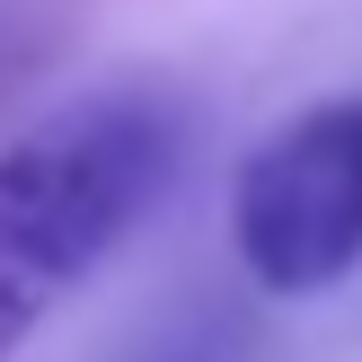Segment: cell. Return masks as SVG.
Wrapping results in <instances>:
<instances>
[{"instance_id":"obj_2","label":"cell","mask_w":362,"mask_h":362,"mask_svg":"<svg viewBox=\"0 0 362 362\" xmlns=\"http://www.w3.org/2000/svg\"><path fill=\"white\" fill-rule=\"evenodd\" d=\"M230 239L265 292L300 300L362 265V98L310 106L230 186Z\"/></svg>"},{"instance_id":"obj_1","label":"cell","mask_w":362,"mask_h":362,"mask_svg":"<svg viewBox=\"0 0 362 362\" xmlns=\"http://www.w3.org/2000/svg\"><path fill=\"white\" fill-rule=\"evenodd\" d=\"M177 124L151 98H80L0 151V362L159 204Z\"/></svg>"}]
</instances>
